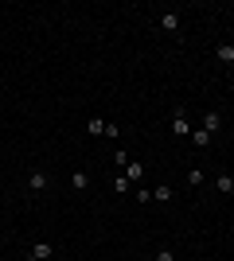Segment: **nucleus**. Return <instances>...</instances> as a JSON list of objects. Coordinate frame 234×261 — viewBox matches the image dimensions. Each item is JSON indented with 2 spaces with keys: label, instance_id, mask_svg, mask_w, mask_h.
<instances>
[{
  "label": "nucleus",
  "instance_id": "nucleus-1",
  "mask_svg": "<svg viewBox=\"0 0 234 261\" xmlns=\"http://www.w3.org/2000/svg\"><path fill=\"white\" fill-rule=\"evenodd\" d=\"M203 129L207 133H219L222 129V113H219V109H207V113H203Z\"/></svg>",
  "mask_w": 234,
  "mask_h": 261
},
{
  "label": "nucleus",
  "instance_id": "nucleus-2",
  "mask_svg": "<svg viewBox=\"0 0 234 261\" xmlns=\"http://www.w3.org/2000/svg\"><path fill=\"white\" fill-rule=\"evenodd\" d=\"M172 133H176V137H191V125H188V117H184V113L172 117Z\"/></svg>",
  "mask_w": 234,
  "mask_h": 261
},
{
  "label": "nucleus",
  "instance_id": "nucleus-3",
  "mask_svg": "<svg viewBox=\"0 0 234 261\" xmlns=\"http://www.w3.org/2000/svg\"><path fill=\"white\" fill-rule=\"evenodd\" d=\"M215 187H219L222 195H234V175H226V172H222L219 179H215Z\"/></svg>",
  "mask_w": 234,
  "mask_h": 261
},
{
  "label": "nucleus",
  "instance_id": "nucleus-4",
  "mask_svg": "<svg viewBox=\"0 0 234 261\" xmlns=\"http://www.w3.org/2000/svg\"><path fill=\"white\" fill-rule=\"evenodd\" d=\"M160 28L164 31H180V16H176V12H164L160 16Z\"/></svg>",
  "mask_w": 234,
  "mask_h": 261
},
{
  "label": "nucleus",
  "instance_id": "nucleus-5",
  "mask_svg": "<svg viewBox=\"0 0 234 261\" xmlns=\"http://www.w3.org/2000/svg\"><path fill=\"white\" fill-rule=\"evenodd\" d=\"M141 175H145V168H141V164H125V179H129V183H137V179H141Z\"/></svg>",
  "mask_w": 234,
  "mask_h": 261
},
{
  "label": "nucleus",
  "instance_id": "nucleus-6",
  "mask_svg": "<svg viewBox=\"0 0 234 261\" xmlns=\"http://www.w3.org/2000/svg\"><path fill=\"white\" fill-rule=\"evenodd\" d=\"M191 141H195V148H207L211 145V133L207 129H191Z\"/></svg>",
  "mask_w": 234,
  "mask_h": 261
},
{
  "label": "nucleus",
  "instance_id": "nucleus-7",
  "mask_svg": "<svg viewBox=\"0 0 234 261\" xmlns=\"http://www.w3.org/2000/svg\"><path fill=\"white\" fill-rule=\"evenodd\" d=\"M28 187H31V191H47V175H43V172H31Z\"/></svg>",
  "mask_w": 234,
  "mask_h": 261
},
{
  "label": "nucleus",
  "instance_id": "nucleus-8",
  "mask_svg": "<svg viewBox=\"0 0 234 261\" xmlns=\"http://www.w3.org/2000/svg\"><path fill=\"white\" fill-rule=\"evenodd\" d=\"M168 199H172V187L168 183H160V187L152 191V203H168Z\"/></svg>",
  "mask_w": 234,
  "mask_h": 261
},
{
  "label": "nucleus",
  "instance_id": "nucleus-9",
  "mask_svg": "<svg viewBox=\"0 0 234 261\" xmlns=\"http://www.w3.org/2000/svg\"><path fill=\"white\" fill-rule=\"evenodd\" d=\"M219 62H234V43H219Z\"/></svg>",
  "mask_w": 234,
  "mask_h": 261
},
{
  "label": "nucleus",
  "instance_id": "nucleus-10",
  "mask_svg": "<svg viewBox=\"0 0 234 261\" xmlns=\"http://www.w3.org/2000/svg\"><path fill=\"white\" fill-rule=\"evenodd\" d=\"M51 249H55L51 242H39V246L31 249V257H39V261H43V257H51Z\"/></svg>",
  "mask_w": 234,
  "mask_h": 261
},
{
  "label": "nucleus",
  "instance_id": "nucleus-11",
  "mask_svg": "<svg viewBox=\"0 0 234 261\" xmlns=\"http://www.w3.org/2000/svg\"><path fill=\"white\" fill-rule=\"evenodd\" d=\"M86 183H90V179H86V172H74V175H71V187H74V191H82Z\"/></svg>",
  "mask_w": 234,
  "mask_h": 261
},
{
  "label": "nucleus",
  "instance_id": "nucleus-12",
  "mask_svg": "<svg viewBox=\"0 0 234 261\" xmlns=\"http://www.w3.org/2000/svg\"><path fill=\"white\" fill-rule=\"evenodd\" d=\"M113 187H117V195H129V187H133V183L125 179V175H117V179H113Z\"/></svg>",
  "mask_w": 234,
  "mask_h": 261
},
{
  "label": "nucleus",
  "instance_id": "nucleus-13",
  "mask_svg": "<svg viewBox=\"0 0 234 261\" xmlns=\"http://www.w3.org/2000/svg\"><path fill=\"white\" fill-rule=\"evenodd\" d=\"M86 133H94V137H98V133H105V121H102V117H94V121L86 125Z\"/></svg>",
  "mask_w": 234,
  "mask_h": 261
},
{
  "label": "nucleus",
  "instance_id": "nucleus-14",
  "mask_svg": "<svg viewBox=\"0 0 234 261\" xmlns=\"http://www.w3.org/2000/svg\"><path fill=\"white\" fill-rule=\"evenodd\" d=\"M188 183H191V187H199V183H203V172H199V168H191V172H188Z\"/></svg>",
  "mask_w": 234,
  "mask_h": 261
},
{
  "label": "nucleus",
  "instance_id": "nucleus-15",
  "mask_svg": "<svg viewBox=\"0 0 234 261\" xmlns=\"http://www.w3.org/2000/svg\"><path fill=\"white\" fill-rule=\"evenodd\" d=\"M156 261H176V253H172V249H160V253H156Z\"/></svg>",
  "mask_w": 234,
  "mask_h": 261
},
{
  "label": "nucleus",
  "instance_id": "nucleus-16",
  "mask_svg": "<svg viewBox=\"0 0 234 261\" xmlns=\"http://www.w3.org/2000/svg\"><path fill=\"white\" fill-rule=\"evenodd\" d=\"M24 261H39V257H24Z\"/></svg>",
  "mask_w": 234,
  "mask_h": 261
}]
</instances>
